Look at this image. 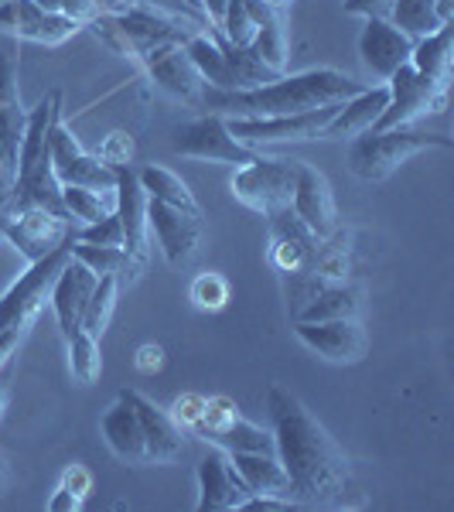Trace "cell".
<instances>
[{
	"mask_svg": "<svg viewBox=\"0 0 454 512\" xmlns=\"http://www.w3.org/2000/svg\"><path fill=\"white\" fill-rule=\"evenodd\" d=\"M274 454L291 482V499L308 509H356L362 506L359 478L342 444L304 407L287 386L267 390Z\"/></svg>",
	"mask_w": 454,
	"mask_h": 512,
	"instance_id": "1",
	"label": "cell"
},
{
	"mask_svg": "<svg viewBox=\"0 0 454 512\" xmlns=\"http://www.w3.org/2000/svg\"><path fill=\"white\" fill-rule=\"evenodd\" d=\"M362 89L366 82L338 69H308L297 76H277L253 89H236V93L202 86L198 106L219 117H291V113H308L328 103H345Z\"/></svg>",
	"mask_w": 454,
	"mask_h": 512,
	"instance_id": "2",
	"label": "cell"
},
{
	"mask_svg": "<svg viewBox=\"0 0 454 512\" xmlns=\"http://www.w3.org/2000/svg\"><path fill=\"white\" fill-rule=\"evenodd\" d=\"M62 117V93H48L28 110L24 137L18 147V164H14V188L11 209H48L55 216H65L62 185L52 171V127ZM72 222V219H69Z\"/></svg>",
	"mask_w": 454,
	"mask_h": 512,
	"instance_id": "3",
	"label": "cell"
},
{
	"mask_svg": "<svg viewBox=\"0 0 454 512\" xmlns=\"http://www.w3.org/2000/svg\"><path fill=\"white\" fill-rule=\"evenodd\" d=\"M431 147L451 151V137L424 134V130H410V127L366 130V134L352 137L345 161H349L352 175L362 181H386L403 161H410L420 151H431Z\"/></svg>",
	"mask_w": 454,
	"mask_h": 512,
	"instance_id": "4",
	"label": "cell"
},
{
	"mask_svg": "<svg viewBox=\"0 0 454 512\" xmlns=\"http://www.w3.org/2000/svg\"><path fill=\"white\" fill-rule=\"evenodd\" d=\"M72 239L69 243H62L59 250L41 256V260L28 263V270H24V274L7 287L4 297H0V332H21L24 335L31 325H35L41 308L48 304V294H52V284H55V277H59L62 263L69 260Z\"/></svg>",
	"mask_w": 454,
	"mask_h": 512,
	"instance_id": "5",
	"label": "cell"
},
{
	"mask_svg": "<svg viewBox=\"0 0 454 512\" xmlns=\"http://www.w3.org/2000/svg\"><path fill=\"white\" fill-rule=\"evenodd\" d=\"M338 106L342 103H328L308 113H291V117H226V123L229 134L250 151L270 144H308V140H325Z\"/></svg>",
	"mask_w": 454,
	"mask_h": 512,
	"instance_id": "6",
	"label": "cell"
},
{
	"mask_svg": "<svg viewBox=\"0 0 454 512\" xmlns=\"http://www.w3.org/2000/svg\"><path fill=\"white\" fill-rule=\"evenodd\" d=\"M301 161H287V158H253L250 164L236 168L233 175V195L246 209L260 212L263 219L274 216V212L287 209L294 195V181Z\"/></svg>",
	"mask_w": 454,
	"mask_h": 512,
	"instance_id": "7",
	"label": "cell"
},
{
	"mask_svg": "<svg viewBox=\"0 0 454 512\" xmlns=\"http://www.w3.org/2000/svg\"><path fill=\"white\" fill-rule=\"evenodd\" d=\"M386 110L376 120L373 130H393V127H410L414 120L427 117V113H441L448 103V86L420 76L414 65H400L390 79H386Z\"/></svg>",
	"mask_w": 454,
	"mask_h": 512,
	"instance_id": "8",
	"label": "cell"
},
{
	"mask_svg": "<svg viewBox=\"0 0 454 512\" xmlns=\"http://www.w3.org/2000/svg\"><path fill=\"white\" fill-rule=\"evenodd\" d=\"M171 151L181 154V158L209 161V164H233V168H243V164H250L257 158V151L243 147L229 134V123L226 117H219V113H205V117L175 127V134H171Z\"/></svg>",
	"mask_w": 454,
	"mask_h": 512,
	"instance_id": "9",
	"label": "cell"
},
{
	"mask_svg": "<svg viewBox=\"0 0 454 512\" xmlns=\"http://www.w3.org/2000/svg\"><path fill=\"white\" fill-rule=\"evenodd\" d=\"M52 171L59 185H82L99 188V192H113V185H117V171L106 168L96 154H89L79 144V137L62 123V117L52 127Z\"/></svg>",
	"mask_w": 454,
	"mask_h": 512,
	"instance_id": "10",
	"label": "cell"
},
{
	"mask_svg": "<svg viewBox=\"0 0 454 512\" xmlns=\"http://www.w3.org/2000/svg\"><path fill=\"white\" fill-rule=\"evenodd\" d=\"M117 171V185H113V212L120 216L123 226V250L134 260L137 270H147V256H151V229H147V192L140 188L137 168L123 164Z\"/></svg>",
	"mask_w": 454,
	"mask_h": 512,
	"instance_id": "11",
	"label": "cell"
},
{
	"mask_svg": "<svg viewBox=\"0 0 454 512\" xmlns=\"http://www.w3.org/2000/svg\"><path fill=\"white\" fill-rule=\"evenodd\" d=\"M294 335L304 349L335 366H352L369 349V338L362 332L359 318H332V321H294Z\"/></svg>",
	"mask_w": 454,
	"mask_h": 512,
	"instance_id": "12",
	"label": "cell"
},
{
	"mask_svg": "<svg viewBox=\"0 0 454 512\" xmlns=\"http://www.w3.org/2000/svg\"><path fill=\"white\" fill-rule=\"evenodd\" d=\"M4 239L24 256V260L35 263L52 250H59L62 243H69L72 222L55 216V212H48V209H11Z\"/></svg>",
	"mask_w": 454,
	"mask_h": 512,
	"instance_id": "13",
	"label": "cell"
},
{
	"mask_svg": "<svg viewBox=\"0 0 454 512\" xmlns=\"http://www.w3.org/2000/svg\"><path fill=\"white\" fill-rule=\"evenodd\" d=\"M147 229L158 239L171 267H188L198 250V236H202V212H185L158 198H147Z\"/></svg>",
	"mask_w": 454,
	"mask_h": 512,
	"instance_id": "14",
	"label": "cell"
},
{
	"mask_svg": "<svg viewBox=\"0 0 454 512\" xmlns=\"http://www.w3.org/2000/svg\"><path fill=\"white\" fill-rule=\"evenodd\" d=\"M410 52H414V38H407L386 18H366L359 31V62L369 76L386 82L400 65L410 62Z\"/></svg>",
	"mask_w": 454,
	"mask_h": 512,
	"instance_id": "15",
	"label": "cell"
},
{
	"mask_svg": "<svg viewBox=\"0 0 454 512\" xmlns=\"http://www.w3.org/2000/svg\"><path fill=\"white\" fill-rule=\"evenodd\" d=\"M140 62H144V72L151 76V82L161 93H168L171 99H181V103H188V106H198V96H202L205 82L198 79L192 59L185 55V45H175V41H171V45H154L140 55Z\"/></svg>",
	"mask_w": 454,
	"mask_h": 512,
	"instance_id": "16",
	"label": "cell"
},
{
	"mask_svg": "<svg viewBox=\"0 0 454 512\" xmlns=\"http://www.w3.org/2000/svg\"><path fill=\"white\" fill-rule=\"evenodd\" d=\"M120 396L134 407V414L140 420V431H144V444H147V465H175L181 454H185V431L171 420L168 410H161L144 393L120 390Z\"/></svg>",
	"mask_w": 454,
	"mask_h": 512,
	"instance_id": "17",
	"label": "cell"
},
{
	"mask_svg": "<svg viewBox=\"0 0 454 512\" xmlns=\"http://www.w3.org/2000/svg\"><path fill=\"white\" fill-rule=\"evenodd\" d=\"M0 31L21 41L55 48L62 41H69L79 28L72 21H65L62 14L41 11L35 0H0Z\"/></svg>",
	"mask_w": 454,
	"mask_h": 512,
	"instance_id": "18",
	"label": "cell"
},
{
	"mask_svg": "<svg viewBox=\"0 0 454 512\" xmlns=\"http://www.w3.org/2000/svg\"><path fill=\"white\" fill-rule=\"evenodd\" d=\"M291 212L318 239L332 236L335 229H338V209H335L332 185H328V178L321 175L315 164H304L301 161V168H297L294 195H291Z\"/></svg>",
	"mask_w": 454,
	"mask_h": 512,
	"instance_id": "19",
	"label": "cell"
},
{
	"mask_svg": "<svg viewBox=\"0 0 454 512\" xmlns=\"http://www.w3.org/2000/svg\"><path fill=\"white\" fill-rule=\"evenodd\" d=\"M250 489L239 478L226 451H209L198 461V512H229L250 499Z\"/></svg>",
	"mask_w": 454,
	"mask_h": 512,
	"instance_id": "20",
	"label": "cell"
},
{
	"mask_svg": "<svg viewBox=\"0 0 454 512\" xmlns=\"http://www.w3.org/2000/svg\"><path fill=\"white\" fill-rule=\"evenodd\" d=\"M99 284V277L86 263H79L76 256L69 253V260L62 263L59 277L52 284V294H48V304H52L55 318H59V328L65 338H72L79 332V321H82V311H86L89 297H93Z\"/></svg>",
	"mask_w": 454,
	"mask_h": 512,
	"instance_id": "21",
	"label": "cell"
},
{
	"mask_svg": "<svg viewBox=\"0 0 454 512\" xmlns=\"http://www.w3.org/2000/svg\"><path fill=\"white\" fill-rule=\"evenodd\" d=\"M267 236H270V263H274L280 274L308 270L311 253H315V246H318V236L294 216L291 205L274 212V216H267Z\"/></svg>",
	"mask_w": 454,
	"mask_h": 512,
	"instance_id": "22",
	"label": "cell"
},
{
	"mask_svg": "<svg viewBox=\"0 0 454 512\" xmlns=\"http://www.w3.org/2000/svg\"><path fill=\"white\" fill-rule=\"evenodd\" d=\"M250 14H253V41L250 52L267 65L270 72L284 76L287 72V59H291V38H287V21L280 7H270L263 0H250Z\"/></svg>",
	"mask_w": 454,
	"mask_h": 512,
	"instance_id": "23",
	"label": "cell"
},
{
	"mask_svg": "<svg viewBox=\"0 0 454 512\" xmlns=\"http://www.w3.org/2000/svg\"><path fill=\"white\" fill-rule=\"evenodd\" d=\"M99 431H103L106 448L117 454L120 461H127V465H147L144 431H140L134 407H130L123 396H117V403L99 417Z\"/></svg>",
	"mask_w": 454,
	"mask_h": 512,
	"instance_id": "24",
	"label": "cell"
},
{
	"mask_svg": "<svg viewBox=\"0 0 454 512\" xmlns=\"http://www.w3.org/2000/svg\"><path fill=\"white\" fill-rule=\"evenodd\" d=\"M386 86H366L362 93L349 96L342 106H338V113L332 117L325 130V140H345V137H359L366 134V130L376 127V120L383 117L386 110Z\"/></svg>",
	"mask_w": 454,
	"mask_h": 512,
	"instance_id": "25",
	"label": "cell"
},
{
	"mask_svg": "<svg viewBox=\"0 0 454 512\" xmlns=\"http://www.w3.org/2000/svg\"><path fill=\"white\" fill-rule=\"evenodd\" d=\"M24 123H28V110L18 96V65L11 55H0V151L14 164H18Z\"/></svg>",
	"mask_w": 454,
	"mask_h": 512,
	"instance_id": "26",
	"label": "cell"
},
{
	"mask_svg": "<svg viewBox=\"0 0 454 512\" xmlns=\"http://www.w3.org/2000/svg\"><path fill=\"white\" fill-rule=\"evenodd\" d=\"M229 461H233V468L253 495H284V499H291V482H287L277 454L233 451L229 454Z\"/></svg>",
	"mask_w": 454,
	"mask_h": 512,
	"instance_id": "27",
	"label": "cell"
},
{
	"mask_svg": "<svg viewBox=\"0 0 454 512\" xmlns=\"http://www.w3.org/2000/svg\"><path fill=\"white\" fill-rule=\"evenodd\" d=\"M451 59H454V21L441 24L434 35L417 38L414 52H410V65H414L420 76L441 82V86L451 82Z\"/></svg>",
	"mask_w": 454,
	"mask_h": 512,
	"instance_id": "28",
	"label": "cell"
},
{
	"mask_svg": "<svg viewBox=\"0 0 454 512\" xmlns=\"http://www.w3.org/2000/svg\"><path fill=\"white\" fill-rule=\"evenodd\" d=\"M72 256L79 263H86L96 277H117L120 284H137V277L144 274V270L134 267V260H130L123 246H99V243L72 239Z\"/></svg>",
	"mask_w": 454,
	"mask_h": 512,
	"instance_id": "29",
	"label": "cell"
},
{
	"mask_svg": "<svg viewBox=\"0 0 454 512\" xmlns=\"http://www.w3.org/2000/svg\"><path fill=\"white\" fill-rule=\"evenodd\" d=\"M198 437L209 444H216L219 451L233 454V451H257V454H274V434L263 431L260 424L246 420L239 414L236 420H229L226 427H216V431H198Z\"/></svg>",
	"mask_w": 454,
	"mask_h": 512,
	"instance_id": "30",
	"label": "cell"
},
{
	"mask_svg": "<svg viewBox=\"0 0 454 512\" xmlns=\"http://www.w3.org/2000/svg\"><path fill=\"white\" fill-rule=\"evenodd\" d=\"M359 287L345 284H325L321 291L297 311L294 321H332V318H359Z\"/></svg>",
	"mask_w": 454,
	"mask_h": 512,
	"instance_id": "31",
	"label": "cell"
},
{
	"mask_svg": "<svg viewBox=\"0 0 454 512\" xmlns=\"http://www.w3.org/2000/svg\"><path fill=\"white\" fill-rule=\"evenodd\" d=\"M137 178H140V188L147 192V198H158V202L175 205V209H185V212H202L192 195V188L181 181V175H175L171 168H164V164H140Z\"/></svg>",
	"mask_w": 454,
	"mask_h": 512,
	"instance_id": "32",
	"label": "cell"
},
{
	"mask_svg": "<svg viewBox=\"0 0 454 512\" xmlns=\"http://www.w3.org/2000/svg\"><path fill=\"white\" fill-rule=\"evenodd\" d=\"M62 205H65V216L76 222V226H93V222L110 216L117 198H113V192H99V188L62 185Z\"/></svg>",
	"mask_w": 454,
	"mask_h": 512,
	"instance_id": "33",
	"label": "cell"
},
{
	"mask_svg": "<svg viewBox=\"0 0 454 512\" xmlns=\"http://www.w3.org/2000/svg\"><path fill=\"white\" fill-rule=\"evenodd\" d=\"M393 24V28H400L407 38H427L434 35L437 28H441V18H437L434 11V0H393L390 7V18H386Z\"/></svg>",
	"mask_w": 454,
	"mask_h": 512,
	"instance_id": "34",
	"label": "cell"
},
{
	"mask_svg": "<svg viewBox=\"0 0 454 512\" xmlns=\"http://www.w3.org/2000/svg\"><path fill=\"white\" fill-rule=\"evenodd\" d=\"M117 294H120V280L117 277H99L93 297H89L86 311H82L79 332L103 338V332L110 328L113 321V308H117Z\"/></svg>",
	"mask_w": 454,
	"mask_h": 512,
	"instance_id": "35",
	"label": "cell"
},
{
	"mask_svg": "<svg viewBox=\"0 0 454 512\" xmlns=\"http://www.w3.org/2000/svg\"><path fill=\"white\" fill-rule=\"evenodd\" d=\"M69 342V369H72V379L79 386H89L96 383L99 373H103V352H99V338L86 335V332H76Z\"/></svg>",
	"mask_w": 454,
	"mask_h": 512,
	"instance_id": "36",
	"label": "cell"
},
{
	"mask_svg": "<svg viewBox=\"0 0 454 512\" xmlns=\"http://www.w3.org/2000/svg\"><path fill=\"white\" fill-rule=\"evenodd\" d=\"M188 294H192V304L198 311H222L229 304V280L205 270V274H198L192 280V291Z\"/></svg>",
	"mask_w": 454,
	"mask_h": 512,
	"instance_id": "37",
	"label": "cell"
},
{
	"mask_svg": "<svg viewBox=\"0 0 454 512\" xmlns=\"http://www.w3.org/2000/svg\"><path fill=\"white\" fill-rule=\"evenodd\" d=\"M134 137L127 134V130H113V134L103 137V144H99V154L96 158L106 164V168H123V164H134Z\"/></svg>",
	"mask_w": 454,
	"mask_h": 512,
	"instance_id": "38",
	"label": "cell"
},
{
	"mask_svg": "<svg viewBox=\"0 0 454 512\" xmlns=\"http://www.w3.org/2000/svg\"><path fill=\"white\" fill-rule=\"evenodd\" d=\"M76 239H82V243H99V246H123L120 216L117 212H110V216L93 222V226H82V233Z\"/></svg>",
	"mask_w": 454,
	"mask_h": 512,
	"instance_id": "39",
	"label": "cell"
},
{
	"mask_svg": "<svg viewBox=\"0 0 454 512\" xmlns=\"http://www.w3.org/2000/svg\"><path fill=\"white\" fill-rule=\"evenodd\" d=\"M202 410H205V396L198 393H181L175 403H171V420L181 427V431H192V427L202 420Z\"/></svg>",
	"mask_w": 454,
	"mask_h": 512,
	"instance_id": "40",
	"label": "cell"
},
{
	"mask_svg": "<svg viewBox=\"0 0 454 512\" xmlns=\"http://www.w3.org/2000/svg\"><path fill=\"white\" fill-rule=\"evenodd\" d=\"M342 7L352 18H390L393 0H342Z\"/></svg>",
	"mask_w": 454,
	"mask_h": 512,
	"instance_id": "41",
	"label": "cell"
},
{
	"mask_svg": "<svg viewBox=\"0 0 454 512\" xmlns=\"http://www.w3.org/2000/svg\"><path fill=\"white\" fill-rule=\"evenodd\" d=\"M297 502L294 499H284V495H250L236 512H284V509H294Z\"/></svg>",
	"mask_w": 454,
	"mask_h": 512,
	"instance_id": "42",
	"label": "cell"
},
{
	"mask_svg": "<svg viewBox=\"0 0 454 512\" xmlns=\"http://www.w3.org/2000/svg\"><path fill=\"white\" fill-rule=\"evenodd\" d=\"M134 366H137L144 376L161 373V366H164V349H161L158 342H147V345H140V349H137V359H134Z\"/></svg>",
	"mask_w": 454,
	"mask_h": 512,
	"instance_id": "43",
	"label": "cell"
},
{
	"mask_svg": "<svg viewBox=\"0 0 454 512\" xmlns=\"http://www.w3.org/2000/svg\"><path fill=\"white\" fill-rule=\"evenodd\" d=\"M62 489H69V492H76L79 499H86V495L93 492V475H89L82 465H69L62 472Z\"/></svg>",
	"mask_w": 454,
	"mask_h": 512,
	"instance_id": "44",
	"label": "cell"
},
{
	"mask_svg": "<svg viewBox=\"0 0 454 512\" xmlns=\"http://www.w3.org/2000/svg\"><path fill=\"white\" fill-rule=\"evenodd\" d=\"M48 509H52V512H76V509H82V499L76 492H69V489H62V485H59L52 499H48Z\"/></svg>",
	"mask_w": 454,
	"mask_h": 512,
	"instance_id": "45",
	"label": "cell"
},
{
	"mask_svg": "<svg viewBox=\"0 0 454 512\" xmlns=\"http://www.w3.org/2000/svg\"><path fill=\"white\" fill-rule=\"evenodd\" d=\"M11 188H14V161L0 151V198H11Z\"/></svg>",
	"mask_w": 454,
	"mask_h": 512,
	"instance_id": "46",
	"label": "cell"
},
{
	"mask_svg": "<svg viewBox=\"0 0 454 512\" xmlns=\"http://www.w3.org/2000/svg\"><path fill=\"white\" fill-rule=\"evenodd\" d=\"M198 4H202V14H205V21H209V28H219L222 11H226V0H198Z\"/></svg>",
	"mask_w": 454,
	"mask_h": 512,
	"instance_id": "47",
	"label": "cell"
},
{
	"mask_svg": "<svg viewBox=\"0 0 454 512\" xmlns=\"http://www.w3.org/2000/svg\"><path fill=\"white\" fill-rule=\"evenodd\" d=\"M110 4H151V7H164V11H175V7H178V11H185V4H181V0H103V11Z\"/></svg>",
	"mask_w": 454,
	"mask_h": 512,
	"instance_id": "48",
	"label": "cell"
},
{
	"mask_svg": "<svg viewBox=\"0 0 454 512\" xmlns=\"http://www.w3.org/2000/svg\"><path fill=\"white\" fill-rule=\"evenodd\" d=\"M7 396H11V362L0 369V414H4V407H7Z\"/></svg>",
	"mask_w": 454,
	"mask_h": 512,
	"instance_id": "49",
	"label": "cell"
},
{
	"mask_svg": "<svg viewBox=\"0 0 454 512\" xmlns=\"http://www.w3.org/2000/svg\"><path fill=\"white\" fill-rule=\"evenodd\" d=\"M7 219H11V198H0V239H4Z\"/></svg>",
	"mask_w": 454,
	"mask_h": 512,
	"instance_id": "50",
	"label": "cell"
},
{
	"mask_svg": "<svg viewBox=\"0 0 454 512\" xmlns=\"http://www.w3.org/2000/svg\"><path fill=\"white\" fill-rule=\"evenodd\" d=\"M181 4H185V11L192 14V18H198L205 24V28H209V21H205V14H202V4H198V0H181Z\"/></svg>",
	"mask_w": 454,
	"mask_h": 512,
	"instance_id": "51",
	"label": "cell"
},
{
	"mask_svg": "<svg viewBox=\"0 0 454 512\" xmlns=\"http://www.w3.org/2000/svg\"><path fill=\"white\" fill-rule=\"evenodd\" d=\"M263 4H270V7H280V11H284V7H291L294 0H263Z\"/></svg>",
	"mask_w": 454,
	"mask_h": 512,
	"instance_id": "52",
	"label": "cell"
},
{
	"mask_svg": "<svg viewBox=\"0 0 454 512\" xmlns=\"http://www.w3.org/2000/svg\"><path fill=\"white\" fill-rule=\"evenodd\" d=\"M0 478H4V454H0Z\"/></svg>",
	"mask_w": 454,
	"mask_h": 512,
	"instance_id": "53",
	"label": "cell"
}]
</instances>
